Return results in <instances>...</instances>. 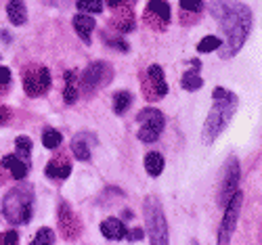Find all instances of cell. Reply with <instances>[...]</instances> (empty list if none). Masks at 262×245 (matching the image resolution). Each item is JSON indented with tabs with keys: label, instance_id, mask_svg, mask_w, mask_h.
Here are the masks:
<instances>
[{
	"label": "cell",
	"instance_id": "obj_14",
	"mask_svg": "<svg viewBox=\"0 0 262 245\" xmlns=\"http://www.w3.org/2000/svg\"><path fill=\"white\" fill-rule=\"evenodd\" d=\"M101 233L107 239L118 241V239L126 237V227L122 225V220H118V218H107V220L101 222Z\"/></svg>",
	"mask_w": 262,
	"mask_h": 245
},
{
	"label": "cell",
	"instance_id": "obj_10",
	"mask_svg": "<svg viewBox=\"0 0 262 245\" xmlns=\"http://www.w3.org/2000/svg\"><path fill=\"white\" fill-rule=\"evenodd\" d=\"M74 30L76 34L86 42V44H91V38H93V30H95V19L91 15H86V13H78L74 17Z\"/></svg>",
	"mask_w": 262,
	"mask_h": 245
},
{
	"label": "cell",
	"instance_id": "obj_1",
	"mask_svg": "<svg viewBox=\"0 0 262 245\" xmlns=\"http://www.w3.org/2000/svg\"><path fill=\"white\" fill-rule=\"evenodd\" d=\"M218 21L223 24V32L227 36L225 44L218 47V53H221L223 59H231V57H235L239 51H242V47L246 44V40L250 36L252 11L242 3H235Z\"/></svg>",
	"mask_w": 262,
	"mask_h": 245
},
{
	"label": "cell",
	"instance_id": "obj_22",
	"mask_svg": "<svg viewBox=\"0 0 262 245\" xmlns=\"http://www.w3.org/2000/svg\"><path fill=\"white\" fill-rule=\"evenodd\" d=\"M15 149H17V158L28 162L32 155V139L30 137H17L15 139Z\"/></svg>",
	"mask_w": 262,
	"mask_h": 245
},
{
	"label": "cell",
	"instance_id": "obj_3",
	"mask_svg": "<svg viewBox=\"0 0 262 245\" xmlns=\"http://www.w3.org/2000/svg\"><path fill=\"white\" fill-rule=\"evenodd\" d=\"M34 212V191L30 185L11 189L3 202V214L11 225H28Z\"/></svg>",
	"mask_w": 262,
	"mask_h": 245
},
{
	"label": "cell",
	"instance_id": "obj_18",
	"mask_svg": "<svg viewBox=\"0 0 262 245\" xmlns=\"http://www.w3.org/2000/svg\"><path fill=\"white\" fill-rule=\"evenodd\" d=\"M63 101L68 103V105H74L78 101V76H76V72H65Z\"/></svg>",
	"mask_w": 262,
	"mask_h": 245
},
{
	"label": "cell",
	"instance_id": "obj_23",
	"mask_svg": "<svg viewBox=\"0 0 262 245\" xmlns=\"http://www.w3.org/2000/svg\"><path fill=\"white\" fill-rule=\"evenodd\" d=\"M76 7H78L80 13H101L103 11L101 0H78Z\"/></svg>",
	"mask_w": 262,
	"mask_h": 245
},
{
	"label": "cell",
	"instance_id": "obj_17",
	"mask_svg": "<svg viewBox=\"0 0 262 245\" xmlns=\"http://www.w3.org/2000/svg\"><path fill=\"white\" fill-rule=\"evenodd\" d=\"M91 139V135H76L74 137V141H72V151H74V155L80 160V162H89L91 160V143H86Z\"/></svg>",
	"mask_w": 262,
	"mask_h": 245
},
{
	"label": "cell",
	"instance_id": "obj_33",
	"mask_svg": "<svg viewBox=\"0 0 262 245\" xmlns=\"http://www.w3.org/2000/svg\"><path fill=\"white\" fill-rule=\"evenodd\" d=\"M109 44H114V49H118V51H122V53L128 51V44H126L124 40H109Z\"/></svg>",
	"mask_w": 262,
	"mask_h": 245
},
{
	"label": "cell",
	"instance_id": "obj_27",
	"mask_svg": "<svg viewBox=\"0 0 262 245\" xmlns=\"http://www.w3.org/2000/svg\"><path fill=\"white\" fill-rule=\"evenodd\" d=\"M42 243H55V233L49 227L40 229L38 235H36V239H34V245H42Z\"/></svg>",
	"mask_w": 262,
	"mask_h": 245
},
{
	"label": "cell",
	"instance_id": "obj_26",
	"mask_svg": "<svg viewBox=\"0 0 262 245\" xmlns=\"http://www.w3.org/2000/svg\"><path fill=\"white\" fill-rule=\"evenodd\" d=\"M221 44H223L221 38L208 36V38H204V40L198 44V51H200V53H212V51H218V47H221Z\"/></svg>",
	"mask_w": 262,
	"mask_h": 245
},
{
	"label": "cell",
	"instance_id": "obj_20",
	"mask_svg": "<svg viewBox=\"0 0 262 245\" xmlns=\"http://www.w3.org/2000/svg\"><path fill=\"white\" fill-rule=\"evenodd\" d=\"M145 170L151 176H160L164 172V155L158 151H151L145 155Z\"/></svg>",
	"mask_w": 262,
	"mask_h": 245
},
{
	"label": "cell",
	"instance_id": "obj_12",
	"mask_svg": "<svg viewBox=\"0 0 262 245\" xmlns=\"http://www.w3.org/2000/svg\"><path fill=\"white\" fill-rule=\"evenodd\" d=\"M200 68H202V63L198 61V59H193L191 61V70L183 76V80H181V84H183V88L185 91H200V88L204 86V80H202V76H200Z\"/></svg>",
	"mask_w": 262,
	"mask_h": 245
},
{
	"label": "cell",
	"instance_id": "obj_31",
	"mask_svg": "<svg viewBox=\"0 0 262 245\" xmlns=\"http://www.w3.org/2000/svg\"><path fill=\"white\" fill-rule=\"evenodd\" d=\"M9 82H11V70L0 65V84H9Z\"/></svg>",
	"mask_w": 262,
	"mask_h": 245
},
{
	"label": "cell",
	"instance_id": "obj_9",
	"mask_svg": "<svg viewBox=\"0 0 262 245\" xmlns=\"http://www.w3.org/2000/svg\"><path fill=\"white\" fill-rule=\"evenodd\" d=\"M24 88L30 97H40L51 88V74L47 68H34L24 78Z\"/></svg>",
	"mask_w": 262,
	"mask_h": 245
},
{
	"label": "cell",
	"instance_id": "obj_29",
	"mask_svg": "<svg viewBox=\"0 0 262 245\" xmlns=\"http://www.w3.org/2000/svg\"><path fill=\"white\" fill-rule=\"evenodd\" d=\"M17 241H19V237L15 231H7L3 237H0V243L3 245H17Z\"/></svg>",
	"mask_w": 262,
	"mask_h": 245
},
{
	"label": "cell",
	"instance_id": "obj_13",
	"mask_svg": "<svg viewBox=\"0 0 262 245\" xmlns=\"http://www.w3.org/2000/svg\"><path fill=\"white\" fill-rule=\"evenodd\" d=\"M147 76H149V84L154 86V99H160L164 95H168V86L164 82V70L160 65H151L147 70Z\"/></svg>",
	"mask_w": 262,
	"mask_h": 245
},
{
	"label": "cell",
	"instance_id": "obj_15",
	"mask_svg": "<svg viewBox=\"0 0 262 245\" xmlns=\"http://www.w3.org/2000/svg\"><path fill=\"white\" fill-rule=\"evenodd\" d=\"M7 15L13 26H24L28 21V9L24 5V0H11L7 5Z\"/></svg>",
	"mask_w": 262,
	"mask_h": 245
},
{
	"label": "cell",
	"instance_id": "obj_34",
	"mask_svg": "<svg viewBox=\"0 0 262 245\" xmlns=\"http://www.w3.org/2000/svg\"><path fill=\"white\" fill-rule=\"evenodd\" d=\"M124 3H133V0H107V5L112 7V9H118V7L124 5Z\"/></svg>",
	"mask_w": 262,
	"mask_h": 245
},
{
	"label": "cell",
	"instance_id": "obj_25",
	"mask_svg": "<svg viewBox=\"0 0 262 245\" xmlns=\"http://www.w3.org/2000/svg\"><path fill=\"white\" fill-rule=\"evenodd\" d=\"M130 103H133V95L122 91L116 95V103H114V109H116V114H124V111L130 107Z\"/></svg>",
	"mask_w": 262,
	"mask_h": 245
},
{
	"label": "cell",
	"instance_id": "obj_16",
	"mask_svg": "<svg viewBox=\"0 0 262 245\" xmlns=\"http://www.w3.org/2000/svg\"><path fill=\"white\" fill-rule=\"evenodd\" d=\"M3 166L13 174V178H17V181H24L28 176V162L19 160L17 155H7V158H3Z\"/></svg>",
	"mask_w": 262,
	"mask_h": 245
},
{
	"label": "cell",
	"instance_id": "obj_8",
	"mask_svg": "<svg viewBox=\"0 0 262 245\" xmlns=\"http://www.w3.org/2000/svg\"><path fill=\"white\" fill-rule=\"evenodd\" d=\"M239 178H242V170H239L237 158H231L225 166V176L221 185V206H227L229 199L239 191Z\"/></svg>",
	"mask_w": 262,
	"mask_h": 245
},
{
	"label": "cell",
	"instance_id": "obj_24",
	"mask_svg": "<svg viewBox=\"0 0 262 245\" xmlns=\"http://www.w3.org/2000/svg\"><path fill=\"white\" fill-rule=\"evenodd\" d=\"M42 145H45L47 149H57L61 145V132L45 130V135H42Z\"/></svg>",
	"mask_w": 262,
	"mask_h": 245
},
{
	"label": "cell",
	"instance_id": "obj_19",
	"mask_svg": "<svg viewBox=\"0 0 262 245\" xmlns=\"http://www.w3.org/2000/svg\"><path fill=\"white\" fill-rule=\"evenodd\" d=\"M147 17H156L158 21H162V24H168L170 21L168 3H164V0H151V3L147 5Z\"/></svg>",
	"mask_w": 262,
	"mask_h": 245
},
{
	"label": "cell",
	"instance_id": "obj_2",
	"mask_svg": "<svg viewBox=\"0 0 262 245\" xmlns=\"http://www.w3.org/2000/svg\"><path fill=\"white\" fill-rule=\"evenodd\" d=\"M214 97V105L210 109V114L206 118V124H204V143H214L218 139V135L229 126L235 109L239 105L237 101V95L231 93V91H225V88H216L212 93Z\"/></svg>",
	"mask_w": 262,
	"mask_h": 245
},
{
	"label": "cell",
	"instance_id": "obj_6",
	"mask_svg": "<svg viewBox=\"0 0 262 245\" xmlns=\"http://www.w3.org/2000/svg\"><path fill=\"white\" fill-rule=\"evenodd\" d=\"M114 76V70L109 68L107 63L103 61H95L91 63L89 68L84 70V76H82V91L89 95V93H95L97 88H101L103 84H109V80H112Z\"/></svg>",
	"mask_w": 262,
	"mask_h": 245
},
{
	"label": "cell",
	"instance_id": "obj_28",
	"mask_svg": "<svg viewBox=\"0 0 262 245\" xmlns=\"http://www.w3.org/2000/svg\"><path fill=\"white\" fill-rule=\"evenodd\" d=\"M181 7L185 11H191V13H200L204 9V3L202 0H181Z\"/></svg>",
	"mask_w": 262,
	"mask_h": 245
},
{
	"label": "cell",
	"instance_id": "obj_4",
	"mask_svg": "<svg viewBox=\"0 0 262 245\" xmlns=\"http://www.w3.org/2000/svg\"><path fill=\"white\" fill-rule=\"evenodd\" d=\"M145 212V222H147V231H149V241L154 245H166L168 243V225H166V216L162 212V204L156 197H147L143 204Z\"/></svg>",
	"mask_w": 262,
	"mask_h": 245
},
{
	"label": "cell",
	"instance_id": "obj_11",
	"mask_svg": "<svg viewBox=\"0 0 262 245\" xmlns=\"http://www.w3.org/2000/svg\"><path fill=\"white\" fill-rule=\"evenodd\" d=\"M59 222H61V231H63L65 239H74L78 235V220L65 204L59 210Z\"/></svg>",
	"mask_w": 262,
	"mask_h": 245
},
{
	"label": "cell",
	"instance_id": "obj_32",
	"mask_svg": "<svg viewBox=\"0 0 262 245\" xmlns=\"http://www.w3.org/2000/svg\"><path fill=\"white\" fill-rule=\"evenodd\" d=\"M9 120H11V111L7 107H0V126L7 124Z\"/></svg>",
	"mask_w": 262,
	"mask_h": 245
},
{
	"label": "cell",
	"instance_id": "obj_30",
	"mask_svg": "<svg viewBox=\"0 0 262 245\" xmlns=\"http://www.w3.org/2000/svg\"><path fill=\"white\" fill-rule=\"evenodd\" d=\"M126 237H128L130 241H141V239L145 237V231H143V229H133L130 233L126 231Z\"/></svg>",
	"mask_w": 262,
	"mask_h": 245
},
{
	"label": "cell",
	"instance_id": "obj_7",
	"mask_svg": "<svg viewBox=\"0 0 262 245\" xmlns=\"http://www.w3.org/2000/svg\"><path fill=\"white\" fill-rule=\"evenodd\" d=\"M242 202H244L242 191H237L227 202L225 218H223V225H221V233H218V243H229L231 241V235H233V231L237 227V220H239V212H242Z\"/></svg>",
	"mask_w": 262,
	"mask_h": 245
},
{
	"label": "cell",
	"instance_id": "obj_21",
	"mask_svg": "<svg viewBox=\"0 0 262 245\" xmlns=\"http://www.w3.org/2000/svg\"><path fill=\"white\" fill-rule=\"evenodd\" d=\"M70 172H72V166L65 162V160H61V162L53 160V162L47 166V176H51V178H68Z\"/></svg>",
	"mask_w": 262,
	"mask_h": 245
},
{
	"label": "cell",
	"instance_id": "obj_5",
	"mask_svg": "<svg viewBox=\"0 0 262 245\" xmlns=\"http://www.w3.org/2000/svg\"><path fill=\"white\" fill-rule=\"evenodd\" d=\"M139 122H141V130H139V139L143 143H156L164 130V114L158 109H143L139 114Z\"/></svg>",
	"mask_w": 262,
	"mask_h": 245
}]
</instances>
